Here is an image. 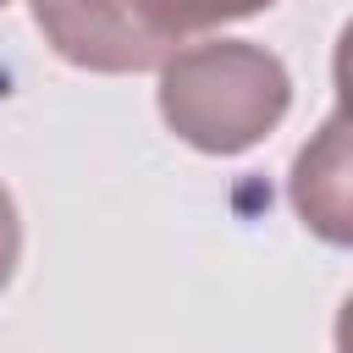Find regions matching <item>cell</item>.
Returning <instances> with one entry per match:
<instances>
[{"label":"cell","mask_w":353,"mask_h":353,"mask_svg":"<svg viewBox=\"0 0 353 353\" xmlns=\"http://www.w3.org/2000/svg\"><path fill=\"white\" fill-rule=\"evenodd\" d=\"M342 116L325 121L320 143L298 154V176H292V204L298 215L331 237V243H347V182H342Z\"/></svg>","instance_id":"3957f363"},{"label":"cell","mask_w":353,"mask_h":353,"mask_svg":"<svg viewBox=\"0 0 353 353\" xmlns=\"http://www.w3.org/2000/svg\"><path fill=\"white\" fill-rule=\"evenodd\" d=\"M17 254H22V221H17V204H11V193L0 188V287L11 281V270H17Z\"/></svg>","instance_id":"5b68a950"},{"label":"cell","mask_w":353,"mask_h":353,"mask_svg":"<svg viewBox=\"0 0 353 353\" xmlns=\"http://www.w3.org/2000/svg\"><path fill=\"white\" fill-rule=\"evenodd\" d=\"M33 22L55 55L83 72H143L171 55L127 0H33Z\"/></svg>","instance_id":"7a4b0ae2"},{"label":"cell","mask_w":353,"mask_h":353,"mask_svg":"<svg viewBox=\"0 0 353 353\" xmlns=\"http://www.w3.org/2000/svg\"><path fill=\"white\" fill-rule=\"evenodd\" d=\"M132 17L165 44L176 50L188 33H204V28H221V22H237V17H254L276 0H127Z\"/></svg>","instance_id":"277c9868"},{"label":"cell","mask_w":353,"mask_h":353,"mask_svg":"<svg viewBox=\"0 0 353 353\" xmlns=\"http://www.w3.org/2000/svg\"><path fill=\"white\" fill-rule=\"evenodd\" d=\"M287 66L243 39L188 44L160 61V116L204 154H243L287 116Z\"/></svg>","instance_id":"6da1fadb"},{"label":"cell","mask_w":353,"mask_h":353,"mask_svg":"<svg viewBox=\"0 0 353 353\" xmlns=\"http://www.w3.org/2000/svg\"><path fill=\"white\" fill-rule=\"evenodd\" d=\"M0 6H6V0H0Z\"/></svg>","instance_id":"8992f818"}]
</instances>
